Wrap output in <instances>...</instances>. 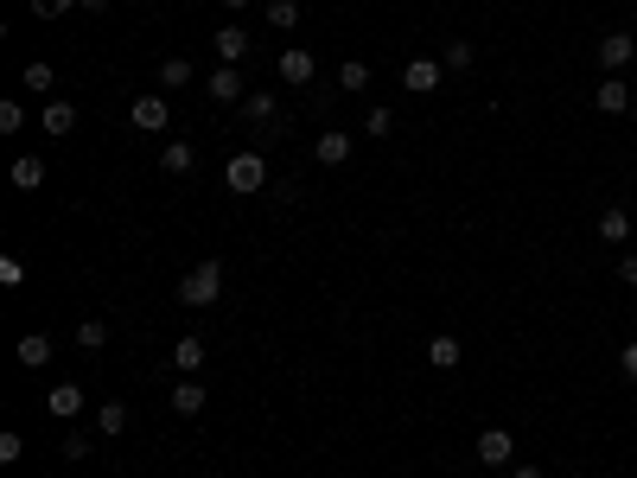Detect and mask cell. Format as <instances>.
Returning <instances> with one entry per match:
<instances>
[{
	"label": "cell",
	"instance_id": "cell-1",
	"mask_svg": "<svg viewBox=\"0 0 637 478\" xmlns=\"http://www.w3.org/2000/svg\"><path fill=\"white\" fill-rule=\"evenodd\" d=\"M179 300L185 306H217L223 300V262H198L192 275L179 281Z\"/></svg>",
	"mask_w": 637,
	"mask_h": 478
},
{
	"label": "cell",
	"instance_id": "cell-2",
	"mask_svg": "<svg viewBox=\"0 0 637 478\" xmlns=\"http://www.w3.org/2000/svg\"><path fill=\"white\" fill-rule=\"evenodd\" d=\"M223 185H230V192H268V160L262 153H230V166H223Z\"/></svg>",
	"mask_w": 637,
	"mask_h": 478
},
{
	"label": "cell",
	"instance_id": "cell-3",
	"mask_svg": "<svg viewBox=\"0 0 637 478\" xmlns=\"http://www.w3.org/2000/svg\"><path fill=\"white\" fill-rule=\"evenodd\" d=\"M631 64H637V32H606V39H599V71L625 77Z\"/></svg>",
	"mask_w": 637,
	"mask_h": 478
},
{
	"label": "cell",
	"instance_id": "cell-4",
	"mask_svg": "<svg viewBox=\"0 0 637 478\" xmlns=\"http://www.w3.org/2000/svg\"><path fill=\"white\" fill-rule=\"evenodd\" d=\"M128 122H134V128H141V134H160V128L172 122V102H166L160 90H141V96H134V102H128Z\"/></svg>",
	"mask_w": 637,
	"mask_h": 478
},
{
	"label": "cell",
	"instance_id": "cell-5",
	"mask_svg": "<svg viewBox=\"0 0 637 478\" xmlns=\"http://www.w3.org/2000/svg\"><path fill=\"white\" fill-rule=\"evenodd\" d=\"M472 453H478V466H516V434L510 428H485V434H478L472 440Z\"/></svg>",
	"mask_w": 637,
	"mask_h": 478
},
{
	"label": "cell",
	"instance_id": "cell-6",
	"mask_svg": "<svg viewBox=\"0 0 637 478\" xmlns=\"http://www.w3.org/2000/svg\"><path fill=\"white\" fill-rule=\"evenodd\" d=\"M274 71H281V83H294V90H306L319 64H313V51H306V45H287L281 58H274Z\"/></svg>",
	"mask_w": 637,
	"mask_h": 478
},
{
	"label": "cell",
	"instance_id": "cell-7",
	"mask_svg": "<svg viewBox=\"0 0 637 478\" xmlns=\"http://www.w3.org/2000/svg\"><path fill=\"white\" fill-rule=\"evenodd\" d=\"M211 51H217V64H236V71H243L249 32H243V26H217V32H211Z\"/></svg>",
	"mask_w": 637,
	"mask_h": 478
},
{
	"label": "cell",
	"instance_id": "cell-8",
	"mask_svg": "<svg viewBox=\"0 0 637 478\" xmlns=\"http://www.w3.org/2000/svg\"><path fill=\"white\" fill-rule=\"evenodd\" d=\"M166 402H172V415H185V421H198V415H204V402H211V389H204L198 377H179V389H172V396H166Z\"/></svg>",
	"mask_w": 637,
	"mask_h": 478
},
{
	"label": "cell",
	"instance_id": "cell-9",
	"mask_svg": "<svg viewBox=\"0 0 637 478\" xmlns=\"http://www.w3.org/2000/svg\"><path fill=\"white\" fill-rule=\"evenodd\" d=\"M204 96L211 102H243L249 90H243V71H236V64H217L211 77H204Z\"/></svg>",
	"mask_w": 637,
	"mask_h": 478
},
{
	"label": "cell",
	"instance_id": "cell-10",
	"mask_svg": "<svg viewBox=\"0 0 637 478\" xmlns=\"http://www.w3.org/2000/svg\"><path fill=\"white\" fill-rule=\"evenodd\" d=\"M440 77H446V64H440V58H415V64L402 71V90L427 96V90H440Z\"/></svg>",
	"mask_w": 637,
	"mask_h": 478
},
{
	"label": "cell",
	"instance_id": "cell-11",
	"mask_svg": "<svg viewBox=\"0 0 637 478\" xmlns=\"http://www.w3.org/2000/svg\"><path fill=\"white\" fill-rule=\"evenodd\" d=\"M39 128L51 134V141H64V134L77 128V102H64V96H58V102H45V109H39Z\"/></svg>",
	"mask_w": 637,
	"mask_h": 478
},
{
	"label": "cell",
	"instance_id": "cell-12",
	"mask_svg": "<svg viewBox=\"0 0 637 478\" xmlns=\"http://www.w3.org/2000/svg\"><path fill=\"white\" fill-rule=\"evenodd\" d=\"M593 102H599V115H625V109H631V83H625V77H599Z\"/></svg>",
	"mask_w": 637,
	"mask_h": 478
},
{
	"label": "cell",
	"instance_id": "cell-13",
	"mask_svg": "<svg viewBox=\"0 0 637 478\" xmlns=\"http://www.w3.org/2000/svg\"><path fill=\"white\" fill-rule=\"evenodd\" d=\"M243 122L249 128H274V122H281V102H274L268 90H249L243 96Z\"/></svg>",
	"mask_w": 637,
	"mask_h": 478
},
{
	"label": "cell",
	"instance_id": "cell-14",
	"mask_svg": "<svg viewBox=\"0 0 637 478\" xmlns=\"http://www.w3.org/2000/svg\"><path fill=\"white\" fill-rule=\"evenodd\" d=\"M313 160H319V166H344V160H351V134H344V128H325L319 141H313Z\"/></svg>",
	"mask_w": 637,
	"mask_h": 478
},
{
	"label": "cell",
	"instance_id": "cell-15",
	"mask_svg": "<svg viewBox=\"0 0 637 478\" xmlns=\"http://www.w3.org/2000/svg\"><path fill=\"white\" fill-rule=\"evenodd\" d=\"M204 351H211V345H204L198 332L179 338V345H172V370H179V377H198V370H204Z\"/></svg>",
	"mask_w": 637,
	"mask_h": 478
},
{
	"label": "cell",
	"instance_id": "cell-16",
	"mask_svg": "<svg viewBox=\"0 0 637 478\" xmlns=\"http://www.w3.org/2000/svg\"><path fill=\"white\" fill-rule=\"evenodd\" d=\"M599 243H631V211L625 204H606V211H599Z\"/></svg>",
	"mask_w": 637,
	"mask_h": 478
},
{
	"label": "cell",
	"instance_id": "cell-17",
	"mask_svg": "<svg viewBox=\"0 0 637 478\" xmlns=\"http://www.w3.org/2000/svg\"><path fill=\"white\" fill-rule=\"evenodd\" d=\"M459 357H466V345H459L453 332H440V338H427V364L434 370H459Z\"/></svg>",
	"mask_w": 637,
	"mask_h": 478
},
{
	"label": "cell",
	"instance_id": "cell-18",
	"mask_svg": "<svg viewBox=\"0 0 637 478\" xmlns=\"http://www.w3.org/2000/svg\"><path fill=\"white\" fill-rule=\"evenodd\" d=\"M13 357H20L26 370H45V364H51V338H45V332H26L20 345H13Z\"/></svg>",
	"mask_w": 637,
	"mask_h": 478
},
{
	"label": "cell",
	"instance_id": "cell-19",
	"mask_svg": "<svg viewBox=\"0 0 637 478\" xmlns=\"http://www.w3.org/2000/svg\"><path fill=\"white\" fill-rule=\"evenodd\" d=\"M96 434L102 440H122L128 434V402H102L96 408Z\"/></svg>",
	"mask_w": 637,
	"mask_h": 478
},
{
	"label": "cell",
	"instance_id": "cell-20",
	"mask_svg": "<svg viewBox=\"0 0 637 478\" xmlns=\"http://www.w3.org/2000/svg\"><path fill=\"white\" fill-rule=\"evenodd\" d=\"M13 185H20V192H39V185H45V160H39V153H20V160H13V173H7Z\"/></svg>",
	"mask_w": 637,
	"mask_h": 478
},
{
	"label": "cell",
	"instance_id": "cell-21",
	"mask_svg": "<svg viewBox=\"0 0 637 478\" xmlns=\"http://www.w3.org/2000/svg\"><path fill=\"white\" fill-rule=\"evenodd\" d=\"M45 402H51V415H58V421H77V415H83V389H77V383H58Z\"/></svg>",
	"mask_w": 637,
	"mask_h": 478
},
{
	"label": "cell",
	"instance_id": "cell-22",
	"mask_svg": "<svg viewBox=\"0 0 637 478\" xmlns=\"http://www.w3.org/2000/svg\"><path fill=\"white\" fill-rule=\"evenodd\" d=\"M160 166H166V173H192V166H198V147H192V141H166V147H160Z\"/></svg>",
	"mask_w": 637,
	"mask_h": 478
},
{
	"label": "cell",
	"instance_id": "cell-23",
	"mask_svg": "<svg viewBox=\"0 0 637 478\" xmlns=\"http://www.w3.org/2000/svg\"><path fill=\"white\" fill-rule=\"evenodd\" d=\"M192 77H198V71H192V58H166V64H160V90H185Z\"/></svg>",
	"mask_w": 637,
	"mask_h": 478
},
{
	"label": "cell",
	"instance_id": "cell-24",
	"mask_svg": "<svg viewBox=\"0 0 637 478\" xmlns=\"http://www.w3.org/2000/svg\"><path fill=\"white\" fill-rule=\"evenodd\" d=\"M102 345H109V326H102V319H83V326H77V351L96 357Z\"/></svg>",
	"mask_w": 637,
	"mask_h": 478
},
{
	"label": "cell",
	"instance_id": "cell-25",
	"mask_svg": "<svg viewBox=\"0 0 637 478\" xmlns=\"http://www.w3.org/2000/svg\"><path fill=\"white\" fill-rule=\"evenodd\" d=\"M472 58H478L472 39H446V51H440V64H446V71H472Z\"/></svg>",
	"mask_w": 637,
	"mask_h": 478
},
{
	"label": "cell",
	"instance_id": "cell-26",
	"mask_svg": "<svg viewBox=\"0 0 637 478\" xmlns=\"http://www.w3.org/2000/svg\"><path fill=\"white\" fill-rule=\"evenodd\" d=\"M338 90H370V64L364 58H344L338 64Z\"/></svg>",
	"mask_w": 637,
	"mask_h": 478
},
{
	"label": "cell",
	"instance_id": "cell-27",
	"mask_svg": "<svg viewBox=\"0 0 637 478\" xmlns=\"http://www.w3.org/2000/svg\"><path fill=\"white\" fill-rule=\"evenodd\" d=\"M300 13H306V7H300V0H268V26H274V32H287V26H300Z\"/></svg>",
	"mask_w": 637,
	"mask_h": 478
},
{
	"label": "cell",
	"instance_id": "cell-28",
	"mask_svg": "<svg viewBox=\"0 0 637 478\" xmlns=\"http://www.w3.org/2000/svg\"><path fill=\"white\" fill-rule=\"evenodd\" d=\"M20 83H26V90H39V96H45V90H51V83H58V71H51V64H45V58H32V64H26V71H20Z\"/></svg>",
	"mask_w": 637,
	"mask_h": 478
},
{
	"label": "cell",
	"instance_id": "cell-29",
	"mask_svg": "<svg viewBox=\"0 0 637 478\" xmlns=\"http://www.w3.org/2000/svg\"><path fill=\"white\" fill-rule=\"evenodd\" d=\"M20 128H26V109L7 96V102H0V134H20Z\"/></svg>",
	"mask_w": 637,
	"mask_h": 478
},
{
	"label": "cell",
	"instance_id": "cell-30",
	"mask_svg": "<svg viewBox=\"0 0 637 478\" xmlns=\"http://www.w3.org/2000/svg\"><path fill=\"white\" fill-rule=\"evenodd\" d=\"M58 453L71 459V466H77V459H90V434H64V440H58Z\"/></svg>",
	"mask_w": 637,
	"mask_h": 478
},
{
	"label": "cell",
	"instance_id": "cell-31",
	"mask_svg": "<svg viewBox=\"0 0 637 478\" xmlns=\"http://www.w3.org/2000/svg\"><path fill=\"white\" fill-rule=\"evenodd\" d=\"M71 7H83V0H32V13H39V20H64Z\"/></svg>",
	"mask_w": 637,
	"mask_h": 478
},
{
	"label": "cell",
	"instance_id": "cell-32",
	"mask_svg": "<svg viewBox=\"0 0 637 478\" xmlns=\"http://www.w3.org/2000/svg\"><path fill=\"white\" fill-rule=\"evenodd\" d=\"M20 453H26V440L7 428V434H0V466H20Z\"/></svg>",
	"mask_w": 637,
	"mask_h": 478
},
{
	"label": "cell",
	"instance_id": "cell-33",
	"mask_svg": "<svg viewBox=\"0 0 637 478\" xmlns=\"http://www.w3.org/2000/svg\"><path fill=\"white\" fill-rule=\"evenodd\" d=\"M20 281H26V268L13 262V255H0V287H20Z\"/></svg>",
	"mask_w": 637,
	"mask_h": 478
},
{
	"label": "cell",
	"instance_id": "cell-34",
	"mask_svg": "<svg viewBox=\"0 0 637 478\" xmlns=\"http://www.w3.org/2000/svg\"><path fill=\"white\" fill-rule=\"evenodd\" d=\"M618 370H625V377L637 383V338H631V345H618Z\"/></svg>",
	"mask_w": 637,
	"mask_h": 478
},
{
	"label": "cell",
	"instance_id": "cell-35",
	"mask_svg": "<svg viewBox=\"0 0 637 478\" xmlns=\"http://www.w3.org/2000/svg\"><path fill=\"white\" fill-rule=\"evenodd\" d=\"M364 128H370V134H389V128H395V115H389V109H370V115H364Z\"/></svg>",
	"mask_w": 637,
	"mask_h": 478
},
{
	"label": "cell",
	"instance_id": "cell-36",
	"mask_svg": "<svg viewBox=\"0 0 637 478\" xmlns=\"http://www.w3.org/2000/svg\"><path fill=\"white\" fill-rule=\"evenodd\" d=\"M618 281H625V287H637V255H618Z\"/></svg>",
	"mask_w": 637,
	"mask_h": 478
},
{
	"label": "cell",
	"instance_id": "cell-37",
	"mask_svg": "<svg viewBox=\"0 0 637 478\" xmlns=\"http://www.w3.org/2000/svg\"><path fill=\"white\" fill-rule=\"evenodd\" d=\"M510 478H548L542 466H510Z\"/></svg>",
	"mask_w": 637,
	"mask_h": 478
},
{
	"label": "cell",
	"instance_id": "cell-38",
	"mask_svg": "<svg viewBox=\"0 0 637 478\" xmlns=\"http://www.w3.org/2000/svg\"><path fill=\"white\" fill-rule=\"evenodd\" d=\"M223 7H230V13H243V7H249V0H223Z\"/></svg>",
	"mask_w": 637,
	"mask_h": 478
},
{
	"label": "cell",
	"instance_id": "cell-39",
	"mask_svg": "<svg viewBox=\"0 0 637 478\" xmlns=\"http://www.w3.org/2000/svg\"><path fill=\"white\" fill-rule=\"evenodd\" d=\"M198 478H217V472H198Z\"/></svg>",
	"mask_w": 637,
	"mask_h": 478
},
{
	"label": "cell",
	"instance_id": "cell-40",
	"mask_svg": "<svg viewBox=\"0 0 637 478\" xmlns=\"http://www.w3.org/2000/svg\"><path fill=\"white\" fill-rule=\"evenodd\" d=\"M631 26H637V13H631Z\"/></svg>",
	"mask_w": 637,
	"mask_h": 478
}]
</instances>
